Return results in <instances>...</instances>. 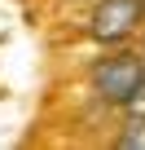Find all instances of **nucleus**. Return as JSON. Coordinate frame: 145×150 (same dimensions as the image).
Here are the masks:
<instances>
[{
    "instance_id": "f257e3e1",
    "label": "nucleus",
    "mask_w": 145,
    "mask_h": 150,
    "mask_svg": "<svg viewBox=\"0 0 145 150\" xmlns=\"http://www.w3.org/2000/svg\"><path fill=\"white\" fill-rule=\"evenodd\" d=\"M92 88H97L101 102H110V106H132V102L145 93V57H141V53H127V49L101 57L97 71H92Z\"/></svg>"
},
{
    "instance_id": "f03ea898",
    "label": "nucleus",
    "mask_w": 145,
    "mask_h": 150,
    "mask_svg": "<svg viewBox=\"0 0 145 150\" xmlns=\"http://www.w3.org/2000/svg\"><path fill=\"white\" fill-rule=\"evenodd\" d=\"M145 22V0H97L92 9V40L101 44H123L127 35H136Z\"/></svg>"
},
{
    "instance_id": "7ed1b4c3",
    "label": "nucleus",
    "mask_w": 145,
    "mask_h": 150,
    "mask_svg": "<svg viewBox=\"0 0 145 150\" xmlns=\"http://www.w3.org/2000/svg\"><path fill=\"white\" fill-rule=\"evenodd\" d=\"M119 146H123V150H145V119H132V124L119 132Z\"/></svg>"
}]
</instances>
